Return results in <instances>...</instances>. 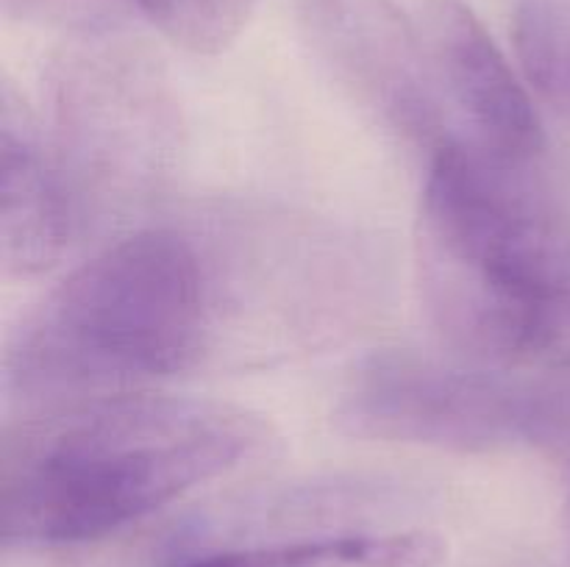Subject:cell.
<instances>
[{
    "mask_svg": "<svg viewBox=\"0 0 570 567\" xmlns=\"http://www.w3.org/2000/svg\"><path fill=\"white\" fill-rule=\"evenodd\" d=\"M83 228L53 145L20 94L0 100V261L9 278L48 272Z\"/></svg>",
    "mask_w": 570,
    "mask_h": 567,
    "instance_id": "obj_8",
    "label": "cell"
},
{
    "mask_svg": "<svg viewBox=\"0 0 570 567\" xmlns=\"http://www.w3.org/2000/svg\"><path fill=\"white\" fill-rule=\"evenodd\" d=\"M527 167L468 139L429 161L417 233L423 300L462 359L570 372V222Z\"/></svg>",
    "mask_w": 570,
    "mask_h": 567,
    "instance_id": "obj_2",
    "label": "cell"
},
{
    "mask_svg": "<svg viewBox=\"0 0 570 567\" xmlns=\"http://www.w3.org/2000/svg\"><path fill=\"white\" fill-rule=\"evenodd\" d=\"M53 153L81 222L142 198L181 148V111L148 56L120 42L72 44L50 64Z\"/></svg>",
    "mask_w": 570,
    "mask_h": 567,
    "instance_id": "obj_5",
    "label": "cell"
},
{
    "mask_svg": "<svg viewBox=\"0 0 570 567\" xmlns=\"http://www.w3.org/2000/svg\"><path fill=\"white\" fill-rule=\"evenodd\" d=\"M417 33L434 81L468 142L529 165L543 150V126L507 56L465 0H415Z\"/></svg>",
    "mask_w": 570,
    "mask_h": 567,
    "instance_id": "obj_7",
    "label": "cell"
},
{
    "mask_svg": "<svg viewBox=\"0 0 570 567\" xmlns=\"http://www.w3.org/2000/svg\"><path fill=\"white\" fill-rule=\"evenodd\" d=\"M276 442L248 406L193 395H100L22 411L0 439L6 548L104 539Z\"/></svg>",
    "mask_w": 570,
    "mask_h": 567,
    "instance_id": "obj_1",
    "label": "cell"
},
{
    "mask_svg": "<svg viewBox=\"0 0 570 567\" xmlns=\"http://www.w3.org/2000/svg\"><path fill=\"white\" fill-rule=\"evenodd\" d=\"M226 304L209 242L139 228L61 278L11 334L3 389L20 411L139 392L220 348Z\"/></svg>",
    "mask_w": 570,
    "mask_h": 567,
    "instance_id": "obj_3",
    "label": "cell"
},
{
    "mask_svg": "<svg viewBox=\"0 0 570 567\" xmlns=\"http://www.w3.org/2000/svg\"><path fill=\"white\" fill-rule=\"evenodd\" d=\"M554 454H560L562 459H566V465H568V470H570V428L566 431V437H562L560 442H557Z\"/></svg>",
    "mask_w": 570,
    "mask_h": 567,
    "instance_id": "obj_12",
    "label": "cell"
},
{
    "mask_svg": "<svg viewBox=\"0 0 570 567\" xmlns=\"http://www.w3.org/2000/svg\"><path fill=\"white\" fill-rule=\"evenodd\" d=\"M334 422L360 439L460 454L523 445L554 450L570 428V400L523 372L384 348L354 367L340 389Z\"/></svg>",
    "mask_w": 570,
    "mask_h": 567,
    "instance_id": "obj_4",
    "label": "cell"
},
{
    "mask_svg": "<svg viewBox=\"0 0 570 567\" xmlns=\"http://www.w3.org/2000/svg\"><path fill=\"white\" fill-rule=\"evenodd\" d=\"M254 6L256 0H156L148 20L176 48L215 56L243 33Z\"/></svg>",
    "mask_w": 570,
    "mask_h": 567,
    "instance_id": "obj_11",
    "label": "cell"
},
{
    "mask_svg": "<svg viewBox=\"0 0 570 567\" xmlns=\"http://www.w3.org/2000/svg\"><path fill=\"white\" fill-rule=\"evenodd\" d=\"M512 42L534 92L570 122V6L566 0H518Z\"/></svg>",
    "mask_w": 570,
    "mask_h": 567,
    "instance_id": "obj_10",
    "label": "cell"
},
{
    "mask_svg": "<svg viewBox=\"0 0 570 567\" xmlns=\"http://www.w3.org/2000/svg\"><path fill=\"white\" fill-rule=\"evenodd\" d=\"M298 28L340 89L390 137L429 161L462 139L415 17L395 0H298Z\"/></svg>",
    "mask_w": 570,
    "mask_h": 567,
    "instance_id": "obj_6",
    "label": "cell"
},
{
    "mask_svg": "<svg viewBox=\"0 0 570 567\" xmlns=\"http://www.w3.org/2000/svg\"><path fill=\"white\" fill-rule=\"evenodd\" d=\"M449 543L432 531L354 534L204 556L178 567H443Z\"/></svg>",
    "mask_w": 570,
    "mask_h": 567,
    "instance_id": "obj_9",
    "label": "cell"
}]
</instances>
